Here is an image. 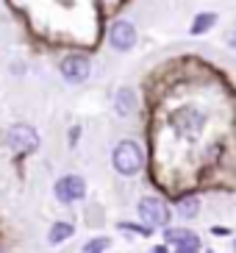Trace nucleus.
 <instances>
[{"mask_svg":"<svg viewBox=\"0 0 236 253\" xmlns=\"http://www.w3.org/2000/svg\"><path fill=\"white\" fill-rule=\"evenodd\" d=\"M111 164L119 175H136L145 167V153L133 139H122L111 150Z\"/></svg>","mask_w":236,"mask_h":253,"instance_id":"nucleus-1","label":"nucleus"},{"mask_svg":"<svg viewBox=\"0 0 236 253\" xmlns=\"http://www.w3.org/2000/svg\"><path fill=\"white\" fill-rule=\"evenodd\" d=\"M136 211H139L142 223H148L150 228H164V225L170 223V206L161 201V198H142L139 206H136Z\"/></svg>","mask_w":236,"mask_h":253,"instance_id":"nucleus-2","label":"nucleus"},{"mask_svg":"<svg viewBox=\"0 0 236 253\" xmlns=\"http://www.w3.org/2000/svg\"><path fill=\"white\" fill-rule=\"evenodd\" d=\"M6 142H8V148L14 150V153L25 156V153H34V150L39 148V134H37L31 126H22V123H17V126L8 128Z\"/></svg>","mask_w":236,"mask_h":253,"instance_id":"nucleus-3","label":"nucleus"},{"mask_svg":"<svg viewBox=\"0 0 236 253\" xmlns=\"http://www.w3.org/2000/svg\"><path fill=\"white\" fill-rule=\"evenodd\" d=\"M89 59L83 53H70L59 61V73L67 84H83L89 78Z\"/></svg>","mask_w":236,"mask_h":253,"instance_id":"nucleus-4","label":"nucleus"},{"mask_svg":"<svg viewBox=\"0 0 236 253\" xmlns=\"http://www.w3.org/2000/svg\"><path fill=\"white\" fill-rule=\"evenodd\" d=\"M53 195L59 203H75V201H83L86 195V181L81 175H61L53 186Z\"/></svg>","mask_w":236,"mask_h":253,"instance_id":"nucleus-5","label":"nucleus"},{"mask_svg":"<svg viewBox=\"0 0 236 253\" xmlns=\"http://www.w3.org/2000/svg\"><path fill=\"white\" fill-rule=\"evenodd\" d=\"M203 126H206V114L200 109H181L172 117V128L181 136H197L203 131Z\"/></svg>","mask_w":236,"mask_h":253,"instance_id":"nucleus-6","label":"nucleus"},{"mask_svg":"<svg viewBox=\"0 0 236 253\" xmlns=\"http://www.w3.org/2000/svg\"><path fill=\"white\" fill-rule=\"evenodd\" d=\"M164 242L178 253H197L200 251V237L189 228H167L164 231Z\"/></svg>","mask_w":236,"mask_h":253,"instance_id":"nucleus-7","label":"nucleus"},{"mask_svg":"<svg viewBox=\"0 0 236 253\" xmlns=\"http://www.w3.org/2000/svg\"><path fill=\"white\" fill-rule=\"evenodd\" d=\"M109 42H111L114 50L128 53L133 45H136V28H133V23H128V20L114 23V25H111V31H109Z\"/></svg>","mask_w":236,"mask_h":253,"instance_id":"nucleus-8","label":"nucleus"},{"mask_svg":"<svg viewBox=\"0 0 236 253\" xmlns=\"http://www.w3.org/2000/svg\"><path fill=\"white\" fill-rule=\"evenodd\" d=\"M114 112H117L119 117H131V114L136 112V95H133V89L122 86V89L114 95Z\"/></svg>","mask_w":236,"mask_h":253,"instance_id":"nucleus-9","label":"nucleus"},{"mask_svg":"<svg viewBox=\"0 0 236 253\" xmlns=\"http://www.w3.org/2000/svg\"><path fill=\"white\" fill-rule=\"evenodd\" d=\"M214 25H217L214 11H200V14H195L192 25H189V34H192V37H203V34H208Z\"/></svg>","mask_w":236,"mask_h":253,"instance_id":"nucleus-10","label":"nucleus"},{"mask_svg":"<svg viewBox=\"0 0 236 253\" xmlns=\"http://www.w3.org/2000/svg\"><path fill=\"white\" fill-rule=\"evenodd\" d=\"M75 234L73 223H64V220H59V223H53V228L47 231V239H50L53 245H59V242H64V239H70Z\"/></svg>","mask_w":236,"mask_h":253,"instance_id":"nucleus-11","label":"nucleus"},{"mask_svg":"<svg viewBox=\"0 0 236 253\" xmlns=\"http://www.w3.org/2000/svg\"><path fill=\"white\" fill-rule=\"evenodd\" d=\"M197 211H200V201H197V198H184V201L178 203V214L184 217V220L195 217Z\"/></svg>","mask_w":236,"mask_h":253,"instance_id":"nucleus-12","label":"nucleus"},{"mask_svg":"<svg viewBox=\"0 0 236 253\" xmlns=\"http://www.w3.org/2000/svg\"><path fill=\"white\" fill-rule=\"evenodd\" d=\"M109 237H100V239H89L83 245V253H100V251H109Z\"/></svg>","mask_w":236,"mask_h":253,"instance_id":"nucleus-13","label":"nucleus"},{"mask_svg":"<svg viewBox=\"0 0 236 253\" xmlns=\"http://www.w3.org/2000/svg\"><path fill=\"white\" fill-rule=\"evenodd\" d=\"M119 228L122 231H133V234H142V237H150V225H133V223H119Z\"/></svg>","mask_w":236,"mask_h":253,"instance_id":"nucleus-14","label":"nucleus"}]
</instances>
